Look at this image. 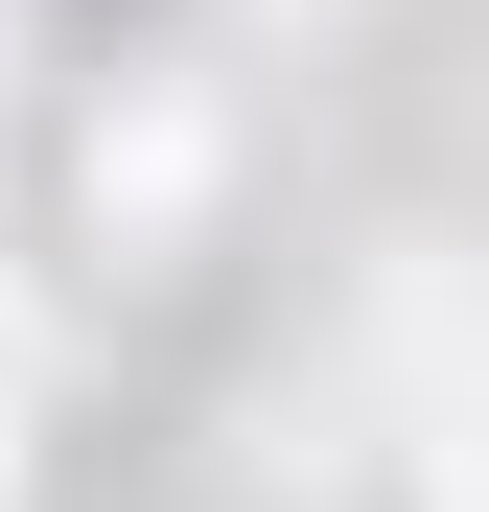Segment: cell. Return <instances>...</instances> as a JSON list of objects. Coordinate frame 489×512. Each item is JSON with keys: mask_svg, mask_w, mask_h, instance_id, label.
Masks as SVG:
<instances>
[{"mask_svg": "<svg viewBox=\"0 0 489 512\" xmlns=\"http://www.w3.org/2000/svg\"><path fill=\"white\" fill-rule=\"evenodd\" d=\"M0 512H24V466H0Z\"/></svg>", "mask_w": 489, "mask_h": 512, "instance_id": "1", "label": "cell"}]
</instances>
